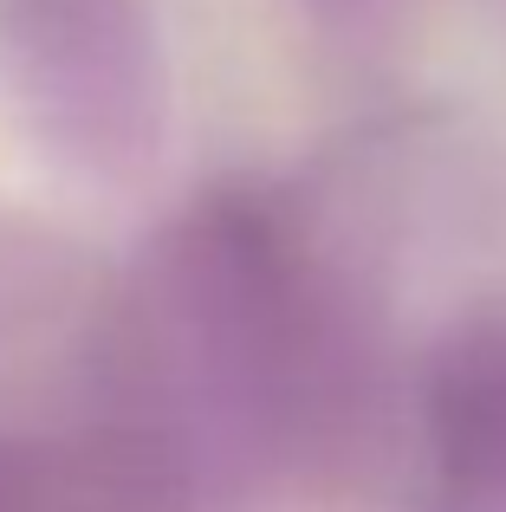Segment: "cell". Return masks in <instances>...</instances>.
I'll use <instances>...</instances> for the list:
<instances>
[{"mask_svg":"<svg viewBox=\"0 0 506 512\" xmlns=\"http://www.w3.org/2000/svg\"><path fill=\"white\" fill-rule=\"evenodd\" d=\"M0 59L72 163L124 175L156 156L163 72L137 0H0Z\"/></svg>","mask_w":506,"mask_h":512,"instance_id":"1","label":"cell"}]
</instances>
